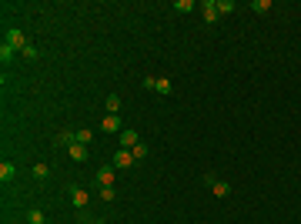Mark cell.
Returning a JSON list of instances; mask_svg holds the SVG:
<instances>
[{
	"instance_id": "8",
	"label": "cell",
	"mask_w": 301,
	"mask_h": 224,
	"mask_svg": "<svg viewBox=\"0 0 301 224\" xmlns=\"http://www.w3.org/2000/svg\"><path fill=\"white\" fill-rule=\"evenodd\" d=\"M201 17H204V24H214V20H218V7H214V0H204V4H201Z\"/></svg>"
},
{
	"instance_id": "10",
	"label": "cell",
	"mask_w": 301,
	"mask_h": 224,
	"mask_svg": "<svg viewBox=\"0 0 301 224\" xmlns=\"http://www.w3.org/2000/svg\"><path fill=\"white\" fill-rule=\"evenodd\" d=\"M67 154H71V161H77V164H84V161H87V144H71L67 147Z\"/></svg>"
},
{
	"instance_id": "15",
	"label": "cell",
	"mask_w": 301,
	"mask_h": 224,
	"mask_svg": "<svg viewBox=\"0 0 301 224\" xmlns=\"http://www.w3.org/2000/svg\"><path fill=\"white\" fill-rule=\"evenodd\" d=\"M218 14H234V0H214Z\"/></svg>"
},
{
	"instance_id": "20",
	"label": "cell",
	"mask_w": 301,
	"mask_h": 224,
	"mask_svg": "<svg viewBox=\"0 0 301 224\" xmlns=\"http://www.w3.org/2000/svg\"><path fill=\"white\" fill-rule=\"evenodd\" d=\"M91 127H77V144H91Z\"/></svg>"
},
{
	"instance_id": "14",
	"label": "cell",
	"mask_w": 301,
	"mask_h": 224,
	"mask_svg": "<svg viewBox=\"0 0 301 224\" xmlns=\"http://www.w3.org/2000/svg\"><path fill=\"white\" fill-rule=\"evenodd\" d=\"M47 177H50L47 164H34V181H47Z\"/></svg>"
},
{
	"instance_id": "11",
	"label": "cell",
	"mask_w": 301,
	"mask_h": 224,
	"mask_svg": "<svg viewBox=\"0 0 301 224\" xmlns=\"http://www.w3.org/2000/svg\"><path fill=\"white\" fill-rule=\"evenodd\" d=\"M14 177H17V168L10 164V161H0V181H4V184H10Z\"/></svg>"
},
{
	"instance_id": "19",
	"label": "cell",
	"mask_w": 301,
	"mask_h": 224,
	"mask_svg": "<svg viewBox=\"0 0 301 224\" xmlns=\"http://www.w3.org/2000/svg\"><path fill=\"white\" fill-rule=\"evenodd\" d=\"M154 94H171V80H167V77H158V90H154Z\"/></svg>"
},
{
	"instance_id": "9",
	"label": "cell",
	"mask_w": 301,
	"mask_h": 224,
	"mask_svg": "<svg viewBox=\"0 0 301 224\" xmlns=\"http://www.w3.org/2000/svg\"><path fill=\"white\" fill-rule=\"evenodd\" d=\"M54 144H57V147H71V144H77V131H61V134L54 137Z\"/></svg>"
},
{
	"instance_id": "5",
	"label": "cell",
	"mask_w": 301,
	"mask_h": 224,
	"mask_svg": "<svg viewBox=\"0 0 301 224\" xmlns=\"http://www.w3.org/2000/svg\"><path fill=\"white\" fill-rule=\"evenodd\" d=\"M131 164H134V154L127 151V147H121V151H114V168H117V171L131 168Z\"/></svg>"
},
{
	"instance_id": "18",
	"label": "cell",
	"mask_w": 301,
	"mask_h": 224,
	"mask_svg": "<svg viewBox=\"0 0 301 224\" xmlns=\"http://www.w3.org/2000/svg\"><path fill=\"white\" fill-rule=\"evenodd\" d=\"M131 154H134V161H144V157H147V154H150V147H147V144H144V141H141V144H137V147H131Z\"/></svg>"
},
{
	"instance_id": "13",
	"label": "cell",
	"mask_w": 301,
	"mask_h": 224,
	"mask_svg": "<svg viewBox=\"0 0 301 224\" xmlns=\"http://www.w3.org/2000/svg\"><path fill=\"white\" fill-rule=\"evenodd\" d=\"M27 221H31V224H47V214H44L40 208H31V211H27Z\"/></svg>"
},
{
	"instance_id": "17",
	"label": "cell",
	"mask_w": 301,
	"mask_h": 224,
	"mask_svg": "<svg viewBox=\"0 0 301 224\" xmlns=\"http://www.w3.org/2000/svg\"><path fill=\"white\" fill-rule=\"evenodd\" d=\"M248 10H254V14H268V10H271V0H254Z\"/></svg>"
},
{
	"instance_id": "7",
	"label": "cell",
	"mask_w": 301,
	"mask_h": 224,
	"mask_svg": "<svg viewBox=\"0 0 301 224\" xmlns=\"http://www.w3.org/2000/svg\"><path fill=\"white\" fill-rule=\"evenodd\" d=\"M7 44H10L14 50H24L27 44H31V40L24 37V30H7Z\"/></svg>"
},
{
	"instance_id": "25",
	"label": "cell",
	"mask_w": 301,
	"mask_h": 224,
	"mask_svg": "<svg viewBox=\"0 0 301 224\" xmlns=\"http://www.w3.org/2000/svg\"><path fill=\"white\" fill-rule=\"evenodd\" d=\"M91 224H107V221H91Z\"/></svg>"
},
{
	"instance_id": "6",
	"label": "cell",
	"mask_w": 301,
	"mask_h": 224,
	"mask_svg": "<svg viewBox=\"0 0 301 224\" xmlns=\"http://www.w3.org/2000/svg\"><path fill=\"white\" fill-rule=\"evenodd\" d=\"M87 191H84V187H77V184H74L71 187V204H74V208H77V211H84V208H87Z\"/></svg>"
},
{
	"instance_id": "21",
	"label": "cell",
	"mask_w": 301,
	"mask_h": 224,
	"mask_svg": "<svg viewBox=\"0 0 301 224\" xmlns=\"http://www.w3.org/2000/svg\"><path fill=\"white\" fill-rule=\"evenodd\" d=\"M174 10H177V14H191V10H194V4H191V0H177Z\"/></svg>"
},
{
	"instance_id": "16",
	"label": "cell",
	"mask_w": 301,
	"mask_h": 224,
	"mask_svg": "<svg viewBox=\"0 0 301 224\" xmlns=\"http://www.w3.org/2000/svg\"><path fill=\"white\" fill-rule=\"evenodd\" d=\"M121 111V94H107V114H117Z\"/></svg>"
},
{
	"instance_id": "3",
	"label": "cell",
	"mask_w": 301,
	"mask_h": 224,
	"mask_svg": "<svg viewBox=\"0 0 301 224\" xmlns=\"http://www.w3.org/2000/svg\"><path fill=\"white\" fill-rule=\"evenodd\" d=\"M117 141H121V147H127V151H131V147L141 144V134H137V131H131V127H124V131L117 134Z\"/></svg>"
},
{
	"instance_id": "24",
	"label": "cell",
	"mask_w": 301,
	"mask_h": 224,
	"mask_svg": "<svg viewBox=\"0 0 301 224\" xmlns=\"http://www.w3.org/2000/svg\"><path fill=\"white\" fill-rule=\"evenodd\" d=\"M101 198H104V201H114L117 194H114V187H101Z\"/></svg>"
},
{
	"instance_id": "12",
	"label": "cell",
	"mask_w": 301,
	"mask_h": 224,
	"mask_svg": "<svg viewBox=\"0 0 301 224\" xmlns=\"http://www.w3.org/2000/svg\"><path fill=\"white\" fill-rule=\"evenodd\" d=\"M17 54H20V50H14V47H10V44H7V40L0 44V60H4V64H10V60H14Z\"/></svg>"
},
{
	"instance_id": "1",
	"label": "cell",
	"mask_w": 301,
	"mask_h": 224,
	"mask_svg": "<svg viewBox=\"0 0 301 224\" xmlns=\"http://www.w3.org/2000/svg\"><path fill=\"white\" fill-rule=\"evenodd\" d=\"M204 184L214 191V198H228V194H231V184H228V181H218L214 174H204Z\"/></svg>"
},
{
	"instance_id": "22",
	"label": "cell",
	"mask_w": 301,
	"mask_h": 224,
	"mask_svg": "<svg viewBox=\"0 0 301 224\" xmlns=\"http://www.w3.org/2000/svg\"><path fill=\"white\" fill-rule=\"evenodd\" d=\"M20 54H24V57H31V60H37V57H40V50H37V44H27V47L20 50Z\"/></svg>"
},
{
	"instance_id": "4",
	"label": "cell",
	"mask_w": 301,
	"mask_h": 224,
	"mask_svg": "<svg viewBox=\"0 0 301 224\" xmlns=\"http://www.w3.org/2000/svg\"><path fill=\"white\" fill-rule=\"evenodd\" d=\"M114 164H104L101 171H97V187H114Z\"/></svg>"
},
{
	"instance_id": "2",
	"label": "cell",
	"mask_w": 301,
	"mask_h": 224,
	"mask_svg": "<svg viewBox=\"0 0 301 224\" xmlns=\"http://www.w3.org/2000/svg\"><path fill=\"white\" fill-rule=\"evenodd\" d=\"M101 131H104V134H121V131H124V124H121L117 114H107V117L101 120Z\"/></svg>"
},
{
	"instance_id": "23",
	"label": "cell",
	"mask_w": 301,
	"mask_h": 224,
	"mask_svg": "<svg viewBox=\"0 0 301 224\" xmlns=\"http://www.w3.org/2000/svg\"><path fill=\"white\" fill-rule=\"evenodd\" d=\"M144 90H158V77H154V74L144 77Z\"/></svg>"
}]
</instances>
